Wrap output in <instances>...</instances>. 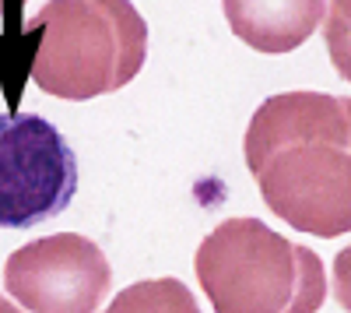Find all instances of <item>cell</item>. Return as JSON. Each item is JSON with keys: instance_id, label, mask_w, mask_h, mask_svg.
Wrapping results in <instances>:
<instances>
[{"instance_id": "cell-1", "label": "cell", "mask_w": 351, "mask_h": 313, "mask_svg": "<svg viewBox=\"0 0 351 313\" xmlns=\"http://www.w3.org/2000/svg\"><path fill=\"white\" fill-rule=\"evenodd\" d=\"M243 155L263 205L291 229L319 240L351 229V99L327 92L263 99Z\"/></svg>"}, {"instance_id": "cell-2", "label": "cell", "mask_w": 351, "mask_h": 313, "mask_svg": "<svg viewBox=\"0 0 351 313\" xmlns=\"http://www.w3.org/2000/svg\"><path fill=\"white\" fill-rule=\"evenodd\" d=\"M14 39L36 89L71 102L120 92L148 56V25L130 0H49Z\"/></svg>"}, {"instance_id": "cell-3", "label": "cell", "mask_w": 351, "mask_h": 313, "mask_svg": "<svg viewBox=\"0 0 351 313\" xmlns=\"http://www.w3.org/2000/svg\"><path fill=\"white\" fill-rule=\"evenodd\" d=\"M193 271L218 313H313L327 299L316 253L256 218H225L200 243Z\"/></svg>"}, {"instance_id": "cell-4", "label": "cell", "mask_w": 351, "mask_h": 313, "mask_svg": "<svg viewBox=\"0 0 351 313\" xmlns=\"http://www.w3.org/2000/svg\"><path fill=\"white\" fill-rule=\"evenodd\" d=\"M77 155L39 113H0V225L32 229L71 208Z\"/></svg>"}, {"instance_id": "cell-5", "label": "cell", "mask_w": 351, "mask_h": 313, "mask_svg": "<svg viewBox=\"0 0 351 313\" xmlns=\"http://www.w3.org/2000/svg\"><path fill=\"white\" fill-rule=\"evenodd\" d=\"M112 286L106 253L77 233H56L14 250L4 264V289L32 313H92Z\"/></svg>"}, {"instance_id": "cell-6", "label": "cell", "mask_w": 351, "mask_h": 313, "mask_svg": "<svg viewBox=\"0 0 351 313\" xmlns=\"http://www.w3.org/2000/svg\"><path fill=\"white\" fill-rule=\"evenodd\" d=\"M228 28L256 53L299 49L327 14L324 0H221Z\"/></svg>"}, {"instance_id": "cell-7", "label": "cell", "mask_w": 351, "mask_h": 313, "mask_svg": "<svg viewBox=\"0 0 351 313\" xmlns=\"http://www.w3.org/2000/svg\"><path fill=\"white\" fill-rule=\"evenodd\" d=\"M109 310H197L193 296L176 286V281H155V286H137L130 292H123Z\"/></svg>"}, {"instance_id": "cell-8", "label": "cell", "mask_w": 351, "mask_h": 313, "mask_svg": "<svg viewBox=\"0 0 351 313\" xmlns=\"http://www.w3.org/2000/svg\"><path fill=\"white\" fill-rule=\"evenodd\" d=\"M324 39H327V53H330L334 71L344 81H351V25L327 11L324 14Z\"/></svg>"}, {"instance_id": "cell-9", "label": "cell", "mask_w": 351, "mask_h": 313, "mask_svg": "<svg viewBox=\"0 0 351 313\" xmlns=\"http://www.w3.org/2000/svg\"><path fill=\"white\" fill-rule=\"evenodd\" d=\"M334 299L351 313V246L334 257Z\"/></svg>"}, {"instance_id": "cell-10", "label": "cell", "mask_w": 351, "mask_h": 313, "mask_svg": "<svg viewBox=\"0 0 351 313\" xmlns=\"http://www.w3.org/2000/svg\"><path fill=\"white\" fill-rule=\"evenodd\" d=\"M28 4V0H0V18L8 21V36H14V32H21V8Z\"/></svg>"}, {"instance_id": "cell-11", "label": "cell", "mask_w": 351, "mask_h": 313, "mask_svg": "<svg viewBox=\"0 0 351 313\" xmlns=\"http://www.w3.org/2000/svg\"><path fill=\"white\" fill-rule=\"evenodd\" d=\"M330 14H337L341 21L351 25V0H330Z\"/></svg>"}]
</instances>
